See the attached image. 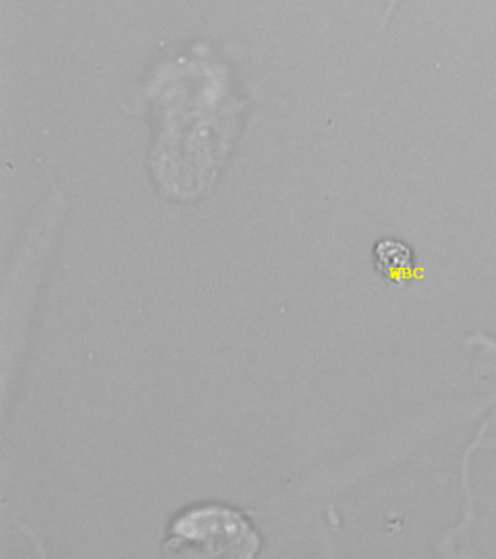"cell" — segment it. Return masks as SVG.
<instances>
[{"instance_id":"7a4b0ae2","label":"cell","mask_w":496,"mask_h":559,"mask_svg":"<svg viewBox=\"0 0 496 559\" xmlns=\"http://www.w3.org/2000/svg\"><path fill=\"white\" fill-rule=\"evenodd\" d=\"M164 548L177 557L252 558L258 554L260 537L241 511L204 505L174 520Z\"/></svg>"},{"instance_id":"6da1fadb","label":"cell","mask_w":496,"mask_h":559,"mask_svg":"<svg viewBox=\"0 0 496 559\" xmlns=\"http://www.w3.org/2000/svg\"><path fill=\"white\" fill-rule=\"evenodd\" d=\"M152 115L149 166L165 199L196 202L216 186L237 142L245 101L230 71L207 47L162 63L148 82Z\"/></svg>"},{"instance_id":"3957f363","label":"cell","mask_w":496,"mask_h":559,"mask_svg":"<svg viewBox=\"0 0 496 559\" xmlns=\"http://www.w3.org/2000/svg\"><path fill=\"white\" fill-rule=\"evenodd\" d=\"M373 263L376 271L396 285L410 283L417 267L412 247L395 238L380 239L374 243Z\"/></svg>"}]
</instances>
